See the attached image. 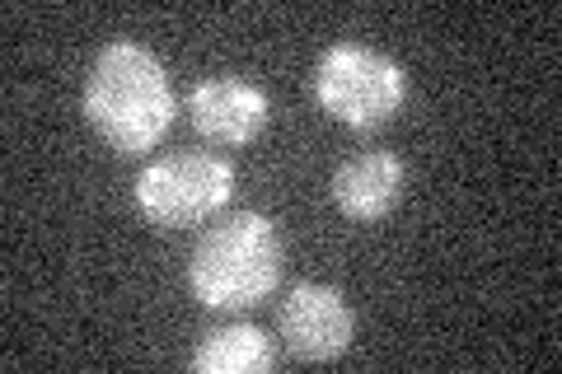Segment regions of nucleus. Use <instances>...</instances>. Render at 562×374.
<instances>
[{"label": "nucleus", "mask_w": 562, "mask_h": 374, "mask_svg": "<svg viewBox=\"0 0 562 374\" xmlns=\"http://www.w3.org/2000/svg\"><path fill=\"white\" fill-rule=\"evenodd\" d=\"M85 117L117 155H146L179 117L169 70L140 43H109L85 80Z\"/></svg>", "instance_id": "nucleus-1"}, {"label": "nucleus", "mask_w": 562, "mask_h": 374, "mask_svg": "<svg viewBox=\"0 0 562 374\" xmlns=\"http://www.w3.org/2000/svg\"><path fill=\"white\" fill-rule=\"evenodd\" d=\"M281 281V235L262 211H239L211 225L192 248L188 286L216 314L258 309Z\"/></svg>", "instance_id": "nucleus-2"}, {"label": "nucleus", "mask_w": 562, "mask_h": 374, "mask_svg": "<svg viewBox=\"0 0 562 374\" xmlns=\"http://www.w3.org/2000/svg\"><path fill=\"white\" fill-rule=\"evenodd\" d=\"M314 99L351 132H375L394 122L408 99V76L394 57L366 43H333L314 66Z\"/></svg>", "instance_id": "nucleus-3"}, {"label": "nucleus", "mask_w": 562, "mask_h": 374, "mask_svg": "<svg viewBox=\"0 0 562 374\" xmlns=\"http://www.w3.org/2000/svg\"><path fill=\"white\" fill-rule=\"evenodd\" d=\"M235 197V169L221 155L183 150L165 155L140 169L136 178V206L140 216L160 229H192L221 216Z\"/></svg>", "instance_id": "nucleus-4"}, {"label": "nucleus", "mask_w": 562, "mask_h": 374, "mask_svg": "<svg viewBox=\"0 0 562 374\" xmlns=\"http://www.w3.org/2000/svg\"><path fill=\"white\" fill-rule=\"evenodd\" d=\"M351 337H357V318L333 286L301 281L281 299V342L295 361H338Z\"/></svg>", "instance_id": "nucleus-5"}, {"label": "nucleus", "mask_w": 562, "mask_h": 374, "mask_svg": "<svg viewBox=\"0 0 562 374\" xmlns=\"http://www.w3.org/2000/svg\"><path fill=\"white\" fill-rule=\"evenodd\" d=\"M268 113H272L268 94L239 76H211L202 84H192V94H188L192 127L211 146H249L268 127Z\"/></svg>", "instance_id": "nucleus-6"}, {"label": "nucleus", "mask_w": 562, "mask_h": 374, "mask_svg": "<svg viewBox=\"0 0 562 374\" xmlns=\"http://www.w3.org/2000/svg\"><path fill=\"white\" fill-rule=\"evenodd\" d=\"M403 183H408V173H403L398 155L366 150V155L347 159V165L333 173V202H338V211L347 220L375 225L403 202Z\"/></svg>", "instance_id": "nucleus-7"}, {"label": "nucleus", "mask_w": 562, "mask_h": 374, "mask_svg": "<svg viewBox=\"0 0 562 374\" xmlns=\"http://www.w3.org/2000/svg\"><path fill=\"white\" fill-rule=\"evenodd\" d=\"M192 370L198 374H262V370H272V342L254 324L216 328L192 351Z\"/></svg>", "instance_id": "nucleus-8"}]
</instances>
